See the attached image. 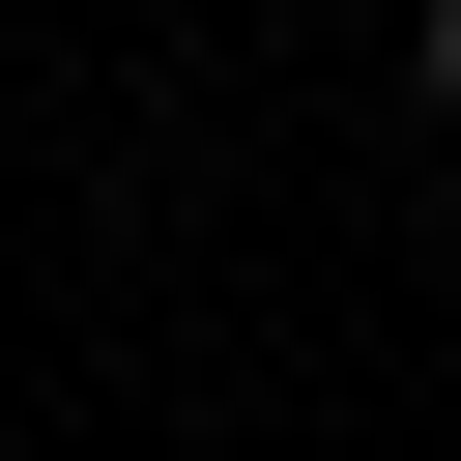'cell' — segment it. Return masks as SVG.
Wrapping results in <instances>:
<instances>
[{
    "label": "cell",
    "mask_w": 461,
    "mask_h": 461,
    "mask_svg": "<svg viewBox=\"0 0 461 461\" xmlns=\"http://www.w3.org/2000/svg\"><path fill=\"white\" fill-rule=\"evenodd\" d=\"M403 86H432V115H461V0H432V58H403Z\"/></svg>",
    "instance_id": "6da1fadb"
}]
</instances>
